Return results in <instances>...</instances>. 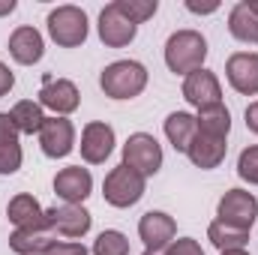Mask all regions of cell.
<instances>
[{
    "label": "cell",
    "mask_w": 258,
    "mask_h": 255,
    "mask_svg": "<svg viewBox=\"0 0 258 255\" xmlns=\"http://www.w3.org/2000/svg\"><path fill=\"white\" fill-rule=\"evenodd\" d=\"M216 216H219V222H225L231 228L252 231L258 219V198L246 189H228L216 204Z\"/></svg>",
    "instance_id": "8992f818"
},
{
    "label": "cell",
    "mask_w": 258,
    "mask_h": 255,
    "mask_svg": "<svg viewBox=\"0 0 258 255\" xmlns=\"http://www.w3.org/2000/svg\"><path fill=\"white\" fill-rule=\"evenodd\" d=\"M54 243V234L48 228H15L9 234V249L15 255H45Z\"/></svg>",
    "instance_id": "d6986e66"
},
{
    "label": "cell",
    "mask_w": 258,
    "mask_h": 255,
    "mask_svg": "<svg viewBox=\"0 0 258 255\" xmlns=\"http://www.w3.org/2000/svg\"><path fill=\"white\" fill-rule=\"evenodd\" d=\"M6 216L15 228H48L45 225V210L30 192H18L6 204Z\"/></svg>",
    "instance_id": "e0dca14e"
},
{
    "label": "cell",
    "mask_w": 258,
    "mask_h": 255,
    "mask_svg": "<svg viewBox=\"0 0 258 255\" xmlns=\"http://www.w3.org/2000/svg\"><path fill=\"white\" fill-rule=\"evenodd\" d=\"M195 120H198V132L201 135H210V138H228V132H231V111L225 108V105H210V108H201L198 114H195Z\"/></svg>",
    "instance_id": "7402d4cb"
},
{
    "label": "cell",
    "mask_w": 258,
    "mask_h": 255,
    "mask_svg": "<svg viewBox=\"0 0 258 255\" xmlns=\"http://www.w3.org/2000/svg\"><path fill=\"white\" fill-rule=\"evenodd\" d=\"M186 9L195 12V15H210L219 9V3H195V0H186Z\"/></svg>",
    "instance_id": "836d02e7"
},
{
    "label": "cell",
    "mask_w": 258,
    "mask_h": 255,
    "mask_svg": "<svg viewBox=\"0 0 258 255\" xmlns=\"http://www.w3.org/2000/svg\"><path fill=\"white\" fill-rule=\"evenodd\" d=\"M195 135H198V120H195V114H189V111H174V114L165 117V138L171 141V147H174L177 153H186V150H189V144H192Z\"/></svg>",
    "instance_id": "ffe728a7"
},
{
    "label": "cell",
    "mask_w": 258,
    "mask_h": 255,
    "mask_svg": "<svg viewBox=\"0 0 258 255\" xmlns=\"http://www.w3.org/2000/svg\"><path fill=\"white\" fill-rule=\"evenodd\" d=\"M117 6H120V12L126 15L132 24H144V21H150V18L156 15V9H159L156 0H117Z\"/></svg>",
    "instance_id": "484cf974"
},
{
    "label": "cell",
    "mask_w": 258,
    "mask_h": 255,
    "mask_svg": "<svg viewBox=\"0 0 258 255\" xmlns=\"http://www.w3.org/2000/svg\"><path fill=\"white\" fill-rule=\"evenodd\" d=\"M138 237H141L144 249L165 252L171 246V240L177 237V222H174V216H168L162 210H147L138 219Z\"/></svg>",
    "instance_id": "9c48e42d"
},
{
    "label": "cell",
    "mask_w": 258,
    "mask_h": 255,
    "mask_svg": "<svg viewBox=\"0 0 258 255\" xmlns=\"http://www.w3.org/2000/svg\"><path fill=\"white\" fill-rule=\"evenodd\" d=\"M99 87L108 99H135L147 87V69L138 60H114L99 72Z\"/></svg>",
    "instance_id": "7a4b0ae2"
},
{
    "label": "cell",
    "mask_w": 258,
    "mask_h": 255,
    "mask_svg": "<svg viewBox=\"0 0 258 255\" xmlns=\"http://www.w3.org/2000/svg\"><path fill=\"white\" fill-rule=\"evenodd\" d=\"M228 33L237 42L258 45V15L249 9L246 0H240V3L231 6V12H228Z\"/></svg>",
    "instance_id": "44dd1931"
},
{
    "label": "cell",
    "mask_w": 258,
    "mask_h": 255,
    "mask_svg": "<svg viewBox=\"0 0 258 255\" xmlns=\"http://www.w3.org/2000/svg\"><path fill=\"white\" fill-rule=\"evenodd\" d=\"M9 114H12V120H15V126H18L21 135H39V129L45 123V111H42V105L33 102V99L15 102Z\"/></svg>",
    "instance_id": "603a6c76"
},
{
    "label": "cell",
    "mask_w": 258,
    "mask_h": 255,
    "mask_svg": "<svg viewBox=\"0 0 258 255\" xmlns=\"http://www.w3.org/2000/svg\"><path fill=\"white\" fill-rule=\"evenodd\" d=\"M219 255H249L246 249H225V252H219Z\"/></svg>",
    "instance_id": "d590c367"
},
{
    "label": "cell",
    "mask_w": 258,
    "mask_h": 255,
    "mask_svg": "<svg viewBox=\"0 0 258 255\" xmlns=\"http://www.w3.org/2000/svg\"><path fill=\"white\" fill-rule=\"evenodd\" d=\"M39 147L48 159H63L75 150V126L66 117H45L39 129Z\"/></svg>",
    "instance_id": "4fadbf2b"
},
{
    "label": "cell",
    "mask_w": 258,
    "mask_h": 255,
    "mask_svg": "<svg viewBox=\"0 0 258 255\" xmlns=\"http://www.w3.org/2000/svg\"><path fill=\"white\" fill-rule=\"evenodd\" d=\"M39 105L54 111V117H66L81 105V93L69 78H54V75H42V87H39Z\"/></svg>",
    "instance_id": "ba28073f"
},
{
    "label": "cell",
    "mask_w": 258,
    "mask_h": 255,
    "mask_svg": "<svg viewBox=\"0 0 258 255\" xmlns=\"http://www.w3.org/2000/svg\"><path fill=\"white\" fill-rule=\"evenodd\" d=\"M45 255H87V246L78 240H54Z\"/></svg>",
    "instance_id": "f546056e"
},
{
    "label": "cell",
    "mask_w": 258,
    "mask_h": 255,
    "mask_svg": "<svg viewBox=\"0 0 258 255\" xmlns=\"http://www.w3.org/2000/svg\"><path fill=\"white\" fill-rule=\"evenodd\" d=\"M9 54H12L15 63H21V66L39 63L42 54H45V39H42V33H39L36 27H30V24L15 27L12 36H9Z\"/></svg>",
    "instance_id": "2e32d148"
},
{
    "label": "cell",
    "mask_w": 258,
    "mask_h": 255,
    "mask_svg": "<svg viewBox=\"0 0 258 255\" xmlns=\"http://www.w3.org/2000/svg\"><path fill=\"white\" fill-rule=\"evenodd\" d=\"M45 24H48L51 42L60 45V48H78V45H84L87 30H90L87 12L81 6H72V3H63V6L51 9L48 18H45Z\"/></svg>",
    "instance_id": "3957f363"
},
{
    "label": "cell",
    "mask_w": 258,
    "mask_h": 255,
    "mask_svg": "<svg viewBox=\"0 0 258 255\" xmlns=\"http://www.w3.org/2000/svg\"><path fill=\"white\" fill-rule=\"evenodd\" d=\"M54 195L63 204H84L87 195L93 192V174L81 165H66L54 174Z\"/></svg>",
    "instance_id": "5bb4252c"
},
{
    "label": "cell",
    "mask_w": 258,
    "mask_h": 255,
    "mask_svg": "<svg viewBox=\"0 0 258 255\" xmlns=\"http://www.w3.org/2000/svg\"><path fill=\"white\" fill-rule=\"evenodd\" d=\"M207 60V39L198 30H174L165 42V66L174 75H189L195 69H204Z\"/></svg>",
    "instance_id": "6da1fadb"
},
{
    "label": "cell",
    "mask_w": 258,
    "mask_h": 255,
    "mask_svg": "<svg viewBox=\"0 0 258 255\" xmlns=\"http://www.w3.org/2000/svg\"><path fill=\"white\" fill-rule=\"evenodd\" d=\"M225 78H228V84L237 93L255 96L258 93V54L255 51H234L225 60Z\"/></svg>",
    "instance_id": "9a60e30c"
},
{
    "label": "cell",
    "mask_w": 258,
    "mask_h": 255,
    "mask_svg": "<svg viewBox=\"0 0 258 255\" xmlns=\"http://www.w3.org/2000/svg\"><path fill=\"white\" fill-rule=\"evenodd\" d=\"M225 153H228V144H225L222 138H210V135H201V132L192 138V144H189V150H186L189 162H192L195 168H201V171L219 168L222 159H225Z\"/></svg>",
    "instance_id": "ac0fdd59"
},
{
    "label": "cell",
    "mask_w": 258,
    "mask_h": 255,
    "mask_svg": "<svg viewBox=\"0 0 258 255\" xmlns=\"http://www.w3.org/2000/svg\"><path fill=\"white\" fill-rule=\"evenodd\" d=\"M114 144H117L114 129L108 126L105 120H90L87 126L81 129V159L87 165H102L111 156Z\"/></svg>",
    "instance_id": "7c38bea8"
},
{
    "label": "cell",
    "mask_w": 258,
    "mask_h": 255,
    "mask_svg": "<svg viewBox=\"0 0 258 255\" xmlns=\"http://www.w3.org/2000/svg\"><path fill=\"white\" fill-rule=\"evenodd\" d=\"M165 255H204V249L192 237H180V240H171V246L165 249Z\"/></svg>",
    "instance_id": "f1b7e54d"
},
{
    "label": "cell",
    "mask_w": 258,
    "mask_h": 255,
    "mask_svg": "<svg viewBox=\"0 0 258 255\" xmlns=\"http://www.w3.org/2000/svg\"><path fill=\"white\" fill-rule=\"evenodd\" d=\"M243 117H246V129H249V132H255V135H258V99H255V102H249V105H246Z\"/></svg>",
    "instance_id": "d6a6232c"
},
{
    "label": "cell",
    "mask_w": 258,
    "mask_h": 255,
    "mask_svg": "<svg viewBox=\"0 0 258 255\" xmlns=\"http://www.w3.org/2000/svg\"><path fill=\"white\" fill-rule=\"evenodd\" d=\"M45 225L51 234L66 237V240H81L90 225H93V216L90 210H84L81 204H60V207H51L45 210Z\"/></svg>",
    "instance_id": "52a82bcc"
},
{
    "label": "cell",
    "mask_w": 258,
    "mask_h": 255,
    "mask_svg": "<svg viewBox=\"0 0 258 255\" xmlns=\"http://www.w3.org/2000/svg\"><path fill=\"white\" fill-rule=\"evenodd\" d=\"M183 99L192 108H210V105H222V84L216 78V72L210 69H195L183 78Z\"/></svg>",
    "instance_id": "30bf717a"
},
{
    "label": "cell",
    "mask_w": 258,
    "mask_h": 255,
    "mask_svg": "<svg viewBox=\"0 0 258 255\" xmlns=\"http://www.w3.org/2000/svg\"><path fill=\"white\" fill-rule=\"evenodd\" d=\"M246 3H249V9H252V12L258 15V0H246Z\"/></svg>",
    "instance_id": "8d00e7d4"
},
{
    "label": "cell",
    "mask_w": 258,
    "mask_h": 255,
    "mask_svg": "<svg viewBox=\"0 0 258 255\" xmlns=\"http://www.w3.org/2000/svg\"><path fill=\"white\" fill-rule=\"evenodd\" d=\"M93 255H129V240L123 231L105 228L96 240H93Z\"/></svg>",
    "instance_id": "d4e9b609"
},
{
    "label": "cell",
    "mask_w": 258,
    "mask_h": 255,
    "mask_svg": "<svg viewBox=\"0 0 258 255\" xmlns=\"http://www.w3.org/2000/svg\"><path fill=\"white\" fill-rule=\"evenodd\" d=\"M96 30H99V39H102L108 48H123V45H129V42L138 36V24H132L126 15L120 12L117 0L108 3V6L99 12V24H96Z\"/></svg>",
    "instance_id": "8fae6325"
},
{
    "label": "cell",
    "mask_w": 258,
    "mask_h": 255,
    "mask_svg": "<svg viewBox=\"0 0 258 255\" xmlns=\"http://www.w3.org/2000/svg\"><path fill=\"white\" fill-rule=\"evenodd\" d=\"M207 240L219 249V252H225V249H246V243H249V231H240V228H231V225H225V222H210L207 225Z\"/></svg>",
    "instance_id": "cb8c5ba5"
},
{
    "label": "cell",
    "mask_w": 258,
    "mask_h": 255,
    "mask_svg": "<svg viewBox=\"0 0 258 255\" xmlns=\"http://www.w3.org/2000/svg\"><path fill=\"white\" fill-rule=\"evenodd\" d=\"M237 177L249 186H258V144L243 147L237 156Z\"/></svg>",
    "instance_id": "4316f807"
},
{
    "label": "cell",
    "mask_w": 258,
    "mask_h": 255,
    "mask_svg": "<svg viewBox=\"0 0 258 255\" xmlns=\"http://www.w3.org/2000/svg\"><path fill=\"white\" fill-rule=\"evenodd\" d=\"M12 87H15V75H12V69H9V66L0 60V96H6Z\"/></svg>",
    "instance_id": "1f68e13d"
},
{
    "label": "cell",
    "mask_w": 258,
    "mask_h": 255,
    "mask_svg": "<svg viewBox=\"0 0 258 255\" xmlns=\"http://www.w3.org/2000/svg\"><path fill=\"white\" fill-rule=\"evenodd\" d=\"M18 126H15V120H12V114L9 111H0V141H18Z\"/></svg>",
    "instance_id": "4dcf8cb0"
},
{
    "label": "cell",
    "mask_w": 258,
    "mask_h": 255,
    "mask_svg": "<svg viewBox=\"0 0 258 255\" xmlns=\"http://www.w3.org/2000/svg\"><path fill=\"white\" fill-rule=\"evenodd\" d=\"M9 12H15V0H6V3H0V15H9Z\"/></svg>",
    "instance_id": "e575fe53"
},
{
    "label": "cell",
    "mask_w": 258,
    "mask_h": 255,
    "mask_svg": "<svg viewBox=\"0 0 258 255\" xmlns=\"http://www.w3.org/2000/svg\"><path fill=\"white\" fill-rule=\"evenodd\" d=\"M21 159H24V153H21L18 141H0V177L15 174L21 168Z\"/></svg>",
    "instance_id": "83f0119b"
},
{
    "label": "cell",
    "mask_w": 258,
    "mask_h": 255,
    "mask_svg": "<svg viewBox=\"0 0 258 255\" xmlns=\"http://www.w3.org/2000/svg\"><path fill=\"white\" fill-rule=\"evenodd\" d=\"M123 165L141 177H153L162 168V144L147 132H132L123 144Z\"/></svg>",
    "instance_id": "5b68a950"
},
{
    "label": "cell",
    "mask_w": 258,
    "mask_h": 255,
    "mask_svg": "<svg viewBox=\"0 0 258 255\" xmlns=\"http://www.w3.org/2000/svg\"><path fill=\"white\" fill-rule=\"evenodd\" d=\"M144 255H165V252H150V249H144Z\"/></svg>",
    "instance_id": "74e56055"
},
{
    "label": "cell",
    "mask_w": 258,
    "mask_h": 255,
    "mask_svg": "<svg viewBox=\"0 0 258 255\" xmlns=\"http://www.w3.org/2000/svg\"><path fill=\"white\" fill-rule=\"evenodd\" d=\"M144 186H147V177H141L138 171H132L129 165H114L105 180H102V195L111 207H132L144 198Z\"/></svg>",
    "instance_id": "277c9868"
}]
</instances>
